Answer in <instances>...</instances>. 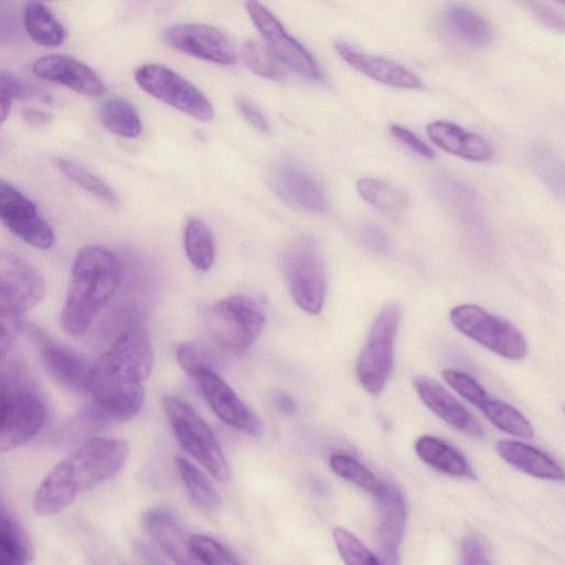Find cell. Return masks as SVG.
<instances>
[{
  "mask_svg": "<svg viewBox=\"0 0 565 565\" xmlns=\"http://www.w3.org/2000/svg\"><path fill=\"white\" fill-rule=\"evenodd\" d=\"M42 274L20 256L0 252V319H12L36 306L45 294Z\"/></svg>",
  "mask_w": 565,
  "mask_h": 565,
  "instance_id": "11",
  "label": "cell"
},
{
  "mask_svg": "<svg viewBox=\"0 0 565 565\" xmlns=\"http://www.w3.org/2000/svg\"><path fill=\"white\" fill-rule=\"evenodd\" d=\"M364 242L377 250H384L387 247V239L384 233L375 225H366L361 231Z\"/></svg>",
  "mask_w": 565,
  "mask_h": 565,
  "instance_id": "48",
  "label": "cell"
},
{
  "mask_svg": "<svg viewBox=\"0 0 565 565\" xmlns=\"http://www.w3.org/2000/svg\"><path fill=\"white\" fill-rule=\"evenodd\" d=\"M102 124L113 134L136 138L142 131V121L135 106L121 97H110L99 107Z\"/></svg>",
  "mask_w": 565,
  "mask_h": 565,
  "instance_id": "32",
  "label": "cell"
},
{
  "mask_svg": "<svg viewBox=\"0 0 565 565\" xmlns=\"http://www.w3.org/2000/svg\"><path fill=\"white\" fill-rule=\"evenodd\" d=\"M175 465L192 504L203 512H218L222 499L206 476L181 456L177 457Z\"/></svg>",
  "mask_w": 565,
  "mask_h": 565,
  "instance_id": "31",
  "label": "cell"
},
{
  "mask_svg": "<svg viewBox=\"0 0 565 565\" xmlns=\"http://www.w3.org/2000/svg\"><path fill=\"white\" fill-rule=\"evenodd\" d=\"M444 380L466 401L479 408L500 430L521 438H531L534 429L530 420L514 406L492 397L469 374L454 369L441 373Z\"/></svg>",
  "mask_w": 565,
  "mask_h": 565,
  "instance_id": "13",
  "label": "cell"
},
{
  "mask_svg": "<svg viewBox=\"0 0 565 565\" xmlns=\"http://www.w3.org/2000/svg\"><path fill=\"white\" fill-rule=\"evenodd\" d=\"M18 369L0 371V452L17 448L43 427L46 407Z\"/></svg>",
  "mask_w": 565,
  "mask_h": 565,
  "instance_id": "4",
  "label": "cell"
},
{
  "mask_svg": "<svg viewBox=\"0 0 565 565\" xmlns=\"http://www.w3.org/2000/svg\"><path fill=\"white\" fill-rule=\"evenodd\" d=\"M414 387L422 402L449 426L470 438L484 437L481 424L439 382L422 375L414 379Z\"/></svg>",
  "mask_w": 565,
  "mask_h": 565,
  "instance_id": "19",
  "label": "cell"
},
{
  "mask_svg": "<svg viewBox=\"0 0 565 565\" xmlns=\"http://www.w3.org/2000/svg\"><path fill=\"white\" fill-rule=\"evenodd\" d=\"M495 448L499 455L516 469L545 480H563L562 467L544 451L527 444L501 439Z\"/></svg>",
  "mask_w": 565,
  "mask_h": 565,
  "instance_id": "25",
  "label": "cell"
},
{
  "mask_svg": "<svg viewBox=\"0 0 565 565\" xmlns=\"http://www.w3.org/2000/svg\"><path fill=\"white\" fill-rule=\"evenodd\" d=\"M417 456L435 470L452 477L475 478L466 458L448 443L424 435L415 441Z\"/></svg>",
  "mask_w": 565,
  "mask_h": 565,
  "instance_id": "26",
  "label": "cell"
},
{
  "mask_svg": "<svg viewBox=\"0 0 565 565\" xmlns=\"http://www.w3.org/2000/svg\"><path fill=\"white\" fill-rule=\"evenodd\" d=\"M153 367L150 338L140 324L125 330L92 365L87 391L107 418L129 420L140 411Z\"/></svg>",
  "mask_w": 565,
  "mask_h": 565,
  "instance_id": "1",
  "label": "cell"
},
{
  "mask_svg": "<svg viewBox=\"0 0 565 565\" xmlns=\"http://www.w3.org/2000/svg\"><path fill=\"white\" fill-rule=\"evenodd\" d=\"M164 41L185 54L221 65H232L236 54L226 35L218 29L202 23H182L168 28Z\"/></svg>",
  "mask_w": 565,
  "mask_h": 565,
  "instance_id": "18",
  "label": "cell"
},
{
  "mask_svg": "<svg viewBox=\"0 0 565 565\" xmlns=\"http://www.w3.org/2000/svg\"><path fill=\"white\" fill-rule=\"evenodd\" d=\"M191 545L205 565H244L228 547L210 536L192 535Z\"/></svg>",
  "mask_w": 565,
  "mask_h": 565,
  "instance_id": "40",
  "label": "cell"
},
{
  "mask_svg": "<svg viewBox=\"0 0 565 565\" xmlns=\"http://www.w3.org/2000/svg\"><path fill=\"white\" fill-rule=\"evenodd\" d=\"M429 139L441 150L470 161H487L493 156L491 143L481 135L455 122L435 120L426 126Z\"/></svg>",
  "mask_w": 565,
  "mask_h": 565,
  "instance_id": "24",
  "label": "cell"
},
{
  "mask_svg": "<svg viewBox=\"0 0 565 565\" xmlns=\"http://www.w3.org/2000/svg\"><path fill=\"white\" fill-rule=\"evenodd\" d=\"M25 118L31 124H44L46 121V116L34 109L28 110L25 113Z\"/></svg>",
  "mask_w": 565,
  "mask_h": 565,
  "instance_id": "50",
  "label": "cell"
},
{
  "mask_svg": "<svg viewBox=\"0 0 565 565\" xmlns=\"http://www.w3.org/2000/svg\"><path fill=\"white\" fill-rule=\"evenodd\" d=\"M334 50L351 67L384 85L409 89L422 86L418 76L395 61L361 52L344 41H337Z\"/></svg>",
  "mask_w": 565,
  "mask_h": 565,
  "instance_id": "23",
  "label": "cell"
},
{
  "mask_svg": "<svg viewBox=\"0 0 565 565\" xmlns=\"http://www.w3.org/2000/svg\"><path fill=\"white\" fill-rule=\"evenodd\" d=\"M142 524L177 565H205L194 553L191 536L171 511L163 508L149 509L142 515Z\"/></svg>",
  "mask_w": 565,
  "mask_h": 565,
  "instance_id": "21",
  "label": "cell"
},
{
  "mask_svg": "<svg viewBox=\"0 0 565 565\" xmlns=\"http://www.w3.org/2000/svg\"><path fill=\"white\" fill-rule=\"evenodd\" d=\"M356 191L365 202L384 212H398L407 205L404 192L379 179H360Z\"/></svg>",
  "mask_w": 565,
  "mask_h": 565,
  "instance_id": "37",
  "label": "cell"
},
{
  "mask_svg": "<svg viewBox=\"0 0 565 565\" xmlns=\"http://www.w3.org/2000/svg\"><path fill=\"white\" fill-rule=\"evenodd\" d=\"M33 73L43 79L53 82L85 96H100L105 84L100 76L88 65L67 55H45L33 63Z\"/></svg>",
  "mask_w": 565,
  "mask_h": 565,
  "instance_id": "20",
  "label": "cell"
},
{
  "mask_svg": "<svg viewBox=\"0 0 565 565\" xmlns=\"http://www.w3.org/2000/svg\"><path fill=\"white\" fill-rule=\"evenodd\" d=\"M24 85L11 72L0 70V127L9 117L12 103L24 94Z\"/></svg>",
  "mask_w": 565,
  "mask_h": 565,
  "instance_id": "41",
  "label": "cell"
},
{
  "mask_svg": "<svg viewBox=\"0 0 565 565\" xmlns=\"http://www.w3.org/2000/svg\"><path fill=\"white\" fill-rule=\"evenodd\" d=\"M136 83L152 97L199 120L214 116L210 100L177 72L160 64H145L135 71Z\"/></svg>",
  "mask_w": 565,
  "mask_h": 565,
  "instance_id": "10",
  "label": "cell"
},
{
  "mask_svg": "<svg viewBox=\"0 0 565 565\" xmlns=\"http://www.w3.org/2000/svg\"><path fill=\"white\" fill-rule=\"evenodd\" d=\"M0 221L23 242L42 249L52 246L54 233L36 205L0 178Z\"/></svg>",
  "mask_w": 565,
  "mask_h": 565,
  "instance_id": "15",
  "label": "cell"
},
{
  "mask_svg": "<svg viewBox=\"0 0 565 565\" xmlns=\"http://www.w3.org/2000/svg\"><path fill=\"white\" fill-rule=\"evenodd\" d=\"M8 320L11 319H0V361L10 350L18 331L17 326Z\"/></svg>",
  "mask_w": 565,
  "mask_h": 565,
  "instance_id": "47",
  "label": "cell"
},
{
  "mask_svg": "<svg viewBox=\"0 0 565 565\" xmlns=\"http://www.w3.org/2000/svg\"><path fill=\"white\" fill-rule=\"evenodd\" d=\"M184 250L190 263L199 270H209L215 258L211 228L202 220L191 218L184 228Z\"/></svg>",
  "mask_w": 565,
  "mask_h": 565,
  "instance_id": "33",
  "label": "cell"
},
{
  "mask_svg": "<svg viewBox=\"0 0 565 565\" xmlns=\"http://www.w3.org/2000/svg\"><path fill=\"white\" fill-rule=\"evenodd\" d=\"M30 557L26 534L0 498V565H28Z\"/></svg>",
  "mask_w": 565,
  "mask_h": 565,
  "instance_id": "29",
  "label": "cell"
},
{
  "mask_svg": "<svg viewBox=\"0 0 565 565\" xmlns=\"http://www.w3.org/2000/svg\"><path fill=\"white\" fill-rule=\"evenodd\" d=\"M128 455V444L120 438L94 437L84 441L43 479L33 500L35 512L42 515L61 512L81 492L118 473Z\"/></svg>",
  "mask_w": 565,
  "mask_h": 565,
  "instance_id": "2",
  "label": "cell"
},
{
  "mask_svg": "<svg viewBox=\"0 0 565 565\" xmlns=\"http://www.w3.org/2000/svg\"><path fill=\"white\" fill-rule=\"evenodd\" d=\"M177 359L180 366L193 376L205 367H212L206 353L193 343H183L177 350Z\"/></svg>",
  "mask_w": 565,
  "mask_h": 565,
  "instance_id": "42",
  "label": "cell"
},
{
  "mask_svg": "<svg viewBox=\"0 0 565 565\" xmlns=\"http://www.w3.org/2000/svg\"><path fill=\"white\" fill-rule=\"evenodd\" d=\"M390 130L392 136L399 143H402L404 147H407L414 153L427 159H433L435 157L433 149L418 136L405 127L399 125H392Z\"/></svg>",
  "mask_w": 565,
  "mask_h": 565,
  "instance_id": "43",
  "label": "cell"
},
{
  "mask_svg": "<svg viewBox=\"0 0 565 565\" xmlns=\"http://www.w3.org/2000/svg\"><path fill=\"white\" fill-rule=\"evenodd\" d=\"M282 273L295 303L310 315L323 308L327 294V274L316 242L299 237L282 255Z\"/></svg>",
  "mask_w": 565,
  "mask_h": 565,
  "instance_id": "8",
  "label": "cell"
},
{
  "mask_svg": "<svg viewBox=\"0 0 565 565\" xmlns=\"http://www.w3.org/2000/svg\"><path fill=\"white\" fill-rule=\"evenodd\" d=\"M203 321L214 342L231 353L247 351L266 324V310L260 299L234 295L209 305Z\"/></svg>",
  "mask_w": 565,
  "mask_h": 565,
  "instance_id": "5",
  "label": "cell"
},
{
  "mask_svg": "<svg viewBox=\"0 0 565 565\" xmlns=\"http://www.w3.org/2000/svg\"><path fill=\"white\" fill-rule=\"evenodd\" d=\"M192 377L207 405L222 422L249 436H262L264 428L259 417L212 367L202 369Z\"/></svg>",
  "mask_w": 565,
  "mask_h": 565,
  "instance_id": "14",
  "label": "cell"
},
{
  "mask_svg": "<svg viewBox=\"0 0 565 565\" xmlns=\"http://www.w3.org/2000/svg\"><path fill=\"white\" fill-rule=\"evenodd\" d=\"M23 23L31 40L42 46H57L65 39V30L50 8L39 1L28 2Z\"/></svg>",
  "mask_w": 565,
  "mask_h": 565,
  "instance_id": "30",
  "label": "cell"
},
{
  "mask_svg": "<svg viewBox=\"0 0 565 565\" xmlns=\"http://www.w3.org/2000/svg\"><path fill=\"white\" fill-rule=\"evenodd\" d=\"M452 326L462 334L508 360L526 355L523 333L507 319L492 315L477 305H459L449 312Z\"/></svg>",
  "mask_w": 565,
  "mask_h": 565,
  "instance_id": "9",
  "label": "cell"
},
{
  "mask_svg": "<svg viewBox=\"0 0 565 565\" xmlns=\"http://www.w3.org/2000/svg\"><path fill=\"white\" fill-rule=\"evenodd\" d=\"M237 108L246 121L262 132H268L270 125L260 109L249 99L239 97L236 100Z\"/></svg>",
  "mask_w": 565,
  "mask_h": 565,
  "instance_id": "46",
  "label": "cell"
},
{
  "mask_svg": "<svg viewBox=\"0 0 565 565\" xmlns=\"http://www.w3.org/2000/svg\"><path fill=\"white\" fill-rule=\"evenodd\" d=\"M332 535L345 565H382L380 559L347 529L335 527Z\"/></svg>",
  "mask_w": 565,
  "mask_h": 565,
  "instance_id": "38",
  "label": "cell"
},
{
  "mask_svg": "<svg viewBox=\"0 0 565 565\" xmlns=\"http://www.w3.org/2000/svg\"><path fill=\"white\" fill-rule=\"evenodd\" d=\"M273 401L277 408L285 415H292L296 412V403L294 398L286 393H275Z\"/></svg>",
  "mask_w": 565,
  "mask_h": 565,
  "instance_id": "49",
  "label": "cell"
},
{
  "mask_svg": "<svg viewBox=\"0 0 565 565\" xmlns=\"http://www.w3.org/2000/svg\"><path fill=\"white\" fill-rule=\"evenodd\" d=\"M446 30L458 41L469 46H484L492 39L488 21L463 6H450L443 17Z\"/></svg>",
  "mask_w": 565,
  "mask_h": 565,
  "instance_id": "27",
  "label": "cell"
},
{
  "mask_svg": "<svg viewBox=\"0 0 565 565\" xmlns=\"http://www.w3.org/2000/svg\"><path fill=\"white\" fill-rule=\"evenodd\" d=\"M530 163L536 175L554 193L563 195L564 170L557 152L544 142L534 143L529 150Z\"/></svg>",
  "mask_w": 565,
  "mask_h": 565,
  "instance_id": "35",
  "label": "cell"
},
{
  "mask_svg": "<svg viewBox=\"0 0 565 565\" xmlns=\"http://www.w3.org/2000/svg\"><path fill=\"white\" fill-rule=\"evenodd\" d=\"M121 280V265L111 250L89 245L73 264L66 300L61 315L63 329L71 334L85 332L114 296Z\"/></svg>",
  "mask_w": 565,
  "mask_h": 565,
  "instance_id": "3",
  "label": "cell"
},
{
  "mask_svg": "<svg viewBox=\"0 0 565 565\" xmlns=\"http://www.w3.org/2000/svg\"><path fill=\"white\" fill-rule=\"evenodd\" d=\"M162 404L180 446L215 480L228 483L231 468L210 426L188 403L178 397L164 396Z\"/></svg>",
  "mask_w": 565,
  "mask_h": 565,
  "instance_id": "6",
  "label": "cell"
},
{
  "mask_svg": "<svg viewBox=\"0 0 565 565\" xmlns=\"http://www.w3.org/2000/svg\"><path fill=\"white\" fill-rule=\"evenodd\" d=\"M329 465L335 475L356 484L375 498L380 497L387 487V482L377 478L367 467L349 455H332Z\"/></svg>",
  "mask_w": 565,
  "mask_h": 565,
  "instance_id": "34",
  "label": "cell"
},
{
  "mask_svg": "<svg viewBox=\"0 0 565 565\" xmlns=\"http://www.w3.org/2000/svg\"><path fill=\"white\" fill-rule=\"evenodd\" d=\"M56 167L72 182L99 199L109 207H117L119 199L116 192L100 178L73 160L57 159Z\"/></svg>",
  "mask_w": 565,
  "mask_h": 565,
  "instance_id": "36",
  "label": "cell"
},
{
  "mask_svg": "<svg viewBox=\"0 0 565 565\" xmlns=\"http://www.w3.org/2000/svg\"><path fill=\"white\" fill-rule=\"evenodd\" d=\"M433 188L439 201L454 214L466 221L479 220L478 196L467 184L440 173L435 175Z\"/></svg>",
  "mask_w": 565,
  "mask_h": 565,
  "instance_id": "28",
  "label": "cell"
},
{
  "mask_svg": "<svg viewBox=\"0 0 565 565\" xmlns=\"http://www.w3.org/2000/svg\"><path fill=\"white\" fill-rule=\"evenodd\" d=\"M376 499V541L379 553L387 565H396L398 548L406 524L404 498L393 484L387 483L385 491Z\"/></svg>",
  "mask_w": 565,
  "mask_h": 565,
  "instance_id": "22",
  "label": "cell"
},
{
  "mask_svg": "<svg viewBox=\"0 0 565 565\" xmlns=\"http://www.w3.org/2000/svg\"><path fill=\"white\" fill-rule=\"evenodd\" d=\"M268 182L279 198L296 209L311 213L329 211V200L321 184L290 161L275 163L269 169Z\"/></svg>",
  "mask_w": 565,
  "mask_h": 565,
  "instance_id": "17",
  "label": "cell"
},
{
  "mask_svg": "<svg viewBox=\"0 0 565 565\" xmlns=\"http://www.w3.org/2000/svg\"><path fill=\"white\" fill-rule=\"evenodd\" d=\"M23 331L57 382L70 390L87 391L90 364L84 356L62 345L38 326L25 324Z\"/></svg>",
  "mask_w": 565,
  "mask_h": 565,
  "instance_id": "16",
  "label": "cell"
},
{
  "mask_svg": "<svg viewBox=\"0 0 565 565\" xmlns=\"http://www.w3.org/2000/svg\"><path fill=\"white\" fill-rule=\"evenodd\" d=\"M245 7L250 20L277 60L308 79L320 81L323 77L312 54L285 30L271 11L257 1H247Z\"/></svg>",
  "mask_w": 565,
  "mask_h": 565,
  "instance_id": "12",
  "label": "cell"
},
{
  "mask_svg": "<svg viewBox=\"0 0 565 565\" xmlns=\"http://www.w3.org/2000/svg\"><path fill=\"white\" fill-rule=\"evenodd\" d=\"M531 11L534 17L545 26L556 31H564L563 11L548 2H530Z\"/></svg>",
  "mask_w": 565,
  "mask_h": 565,
  "instance_id": "44",
  "label": "cell"
},
{
  "mask_svg": "<svg viewBox=\"0 0 565 565\" xmlns=\"http://www.w3.org/2000/svg\"><path fill=\"white\" fill-rule=\"evenodd\" d=\"M401 318L397 303L386 305L374 319L358 358L356 379L371 395H379L392 374Z\"/></svg>",
  "mask_w": 565,
  "mask_h": 565,
  "instance_id": "7",
  "label": "cell"
},
{
  "mask_svg": "<svg viewBox=\"0 0 565 565\" xmlns=\"http://www.w3.org/2000/svg\"><path fill=\"white\" fill-rule=\"evenodd\" d=\"M242 56L247 67L255 74L273 81L285 78L284 71L275 63L268 51L256 41H247L242 46Z\"/></svg>",
  "mask_w": 565,
  "mask_h": 565,
  "instance_id": "39",
  "label": "cell"
},
{
  "mask_svg": "<svg viewBox=\"0 0 565 565\" xmlns=\"http://www.w3.org/2000/svg\"><path fill=\"white\" fill-rule=\"evenodd\" d=\"M460 565H492L483 543L476 536H468L461 545Z\"/></svg>",
  "mask_w": 565,
  "mask_h": 565,
  "instance_id": "45",
  "label": "cell"
}]
</instances>
